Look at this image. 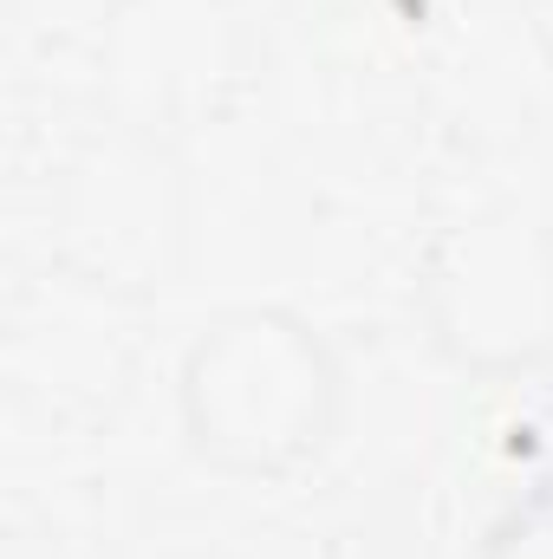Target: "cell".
<instances>
[{"instance_id":"6","label":"cell","mask_w":553,"mask_h":559,"mask_svg":"<svg viewBox=\"0 0 553 559\" xmlns=\"http://www.w3.org/2000/svg\"><path fill=\"white\" fill-rule=\"evenodd\" d=\"M475 559H553V495L548 488H528L482 540Z\"/></svg>"},{"instance_id":"2","label":"cell","mask_w":553,"mask_h":559,"mask_svg":"<svg viewBox=\"0 0 553 559\" xmlns=\"http://www.w3.org/2000/svg\"><path fill=\"white\" fill-rule=\"evenodd\" d=\"M416 312L443 358L482 378H534L553 365V228L528 209H475L449 222L416 267Z\"/></svg>"},{"instance_id":"7","label":"cell","mask_w":553,"mask_h":559,"mask_svg":"<svg viewBox=\"0 0 553 559\" xmlns=\"http://www.w3.org/2000/svg\"><path fill=\"white\" fill-rule=\"evenodd\" d=\"M508 449H515L528 488H548L553 495V365L534 371V391H528L521 417H515V429H508Z\"/></svg>"},{"instance_id":"5","label":"cell","mask_w":553,"mask_h":559,"mask_svg":"<svg viewBox=\"0 0 553 559\" xmlns=\"http://www.w3.org/2000/svg\"><path fill=\"white\" fill-rule=\"evenodd\" d=\"M111 299H125V293H111V286H98V280L52 261V274L20 299V319H13V365H20V378L33 391H52V397H98V391L111 397V384L125 378V358H131L125 352L131 345L125 338L131 319L85 332Z\"/></svg>"},{"instance_id":"3","label":"cell","mask_w":553,"mask_h":559,"mask_svg":"<svg viewBox=\"0 0 553 559\" xmlns=\"http://www.w3.org/2000/svg\"><path fill=\"white\" fill-rule=\"evenodd\" d=\"M255 33L235 0H111L98 26V85L125 131L176 143L222 118L248 85Z\"/></svg>"},{"instance_id":"4","label":"cell","mask_w":553,"mask_h":559,"mask_svg":"<svg viewBox=\"0 0 553 559\" xmlns=\"http://www.w3.org/2000/svg\"><path fill=\"white\" fill-rule=\"evenodd\" d=\"M59 228V267L98 280L125 299H150L176 274L189 209H183V169L163 138H143L111 124L92 138L52 195Z\"/></svg>"},{"instance_id":"1","label":"cell","mask_w":553,"mask_h":559,"mask_svg":"<svg viewBox=\"0 0 553 559\" xmlns=\"http://www.w3.org/2000/svg\"><path fill=\"white\" fill-rule=\"evenodd\" d=\"M176 417L189 449L242 481H280L326 455L345 417V365L293 306L215 312L176 365Z\"/></svg>"}]
</instances>
